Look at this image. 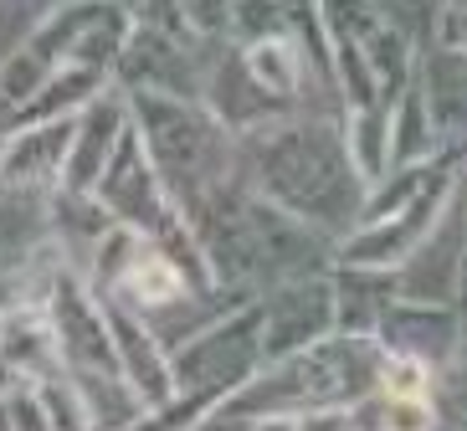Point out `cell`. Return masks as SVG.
Listing matches in <instances>:
<instances>
[{
    "label": "cell",
    "instance_id": "obj_1",
    "mask_svg": "<svg viewBox=\"0 0 467 431\" xmlns=\"http://www.w3.org/2000/svg\"><path fill=\"white\" fill-rule=\"evenodd\" d=\"M236 149H242V169H247L252 190L267 195L288 216L308 221L314 231H324L329 241H339L359 221L365 180L344 154L339 124L283 113L273 124L247 128Z\"/></svg>",
    "mask_w": 467,
    "mask_h": 431
},
{
    "label": "cell",
    "instance_id": "obj_2",
    "mask_svg": "<svg viewBox=\"0 0 467 431\" xmlns=\"http://www.w3.org/2000/svg\"><path fill=\"white\" fill-rule=\"evenodd\" d=\"M124 93H129V124L139 128V139H144V149H150L154 169H160V180L175 195L180 210L191 206L195 195H206L216 180L242 169L236 134L201 97L160 93V87H124Z\"/></svg>",
    "mask_w": 467,
    "mask_h": 431
},
{
    "label": "cell",
    "instance_id": "obj_3",
    "mask_svg": "<svg viewBox=\"0 0 467 431\" xmlns=\"http://www.w3.org/2000/svg\"><path fill=\"white\" fill-rule=\"evenodd\" d=\"M262 370V308L257 292L252 298H232L216 319L170 344V375H175V395L211 405L216 411L236 385H247Z\"/></svg>",
    "mask_w": 467,
    "mask_h": 431
},
{
    "label": "cell",
    "instance_id": "obj_4",
    "mask_svg": "<svg viewBox=\"0 0 467 431\" xmlns=\"http://www.w3.org/2000/svg\"><path fill=\"white\" fill-rule=\"evenodd\" d=\"M457 165H462V154H457L452 165H441L437 175H431V185H426L416 200H406V206L390 210V216L359 221L355 231H344V237L334 241V262L400 272V267L411 262V251L421 247V241L441 226V216L452 210L457 190H462V175H457Z\"/></svg>",
    "mask_w": 467,
    "mask_h": 431
},
{
    "label": "cell",
    "instance_id": "obj_5",
    "mask_svg": "<svg viewBox=\"0 0 467 431\" xmlns=\"http://www.w3.org/2000/svg\"><path fill=\"white\" fill-rule=\"evenodd\" d=\"M139 15L119 0H62L26 31V52L42 56L47 67H67V62H83V67H119L129 36H134Z\"/></svg>",
    "mask_w": 467,
    "mask_h": 431
},
{
    "label": "cell",
    "instance_id": "obj_6",
    "mask_svg": "<svg viewBox=\"0 0 467 431\" xmlns=\"http://www.w3.org/2000/svg\"><path fill=\"white\" fill-rule=\"evenodd\" d=\"M42 308H47V323H52V339H57V360H62L67 375H119L113 370V339H109L103 298L88 288L78 262H67L52 278Z\"/></svg>",
    "mask_w": 467,
    "mask_h": 431
},
{
    "label": "cell",
    "instance_id": "obj_7",
    "mask_svg": "<svg viewBox=\"0 0 467 431\" xmlns=\"http://www.w3.org/2000/svg\"><path fill=\"white\" fill-rule=\"evenodd\" d=\"M262 308V364L267 360H288L298 349L318 344L334 334V288H329V267L314 272H293L277 278L257 292Z\"/></svg>",
    "mask_w": 467,
    "mask_h": 431
},
{
    "label": "cell",
    "instance_id": "obj_8",
    "mask_svg": "<svg viewBox=\"0 0 467 431\" xmlns=\"http://www.w3.org/2000/svg\"><path fill=\"white\" fill-rule=\"evenodd\" d=\"M103 313H109L113 370H119V380L134 390V401L144 411L150 405H165L175 395V375H170V344L160 339L150 313L129 308L124 298H103Z\"/></svg>",
    "mask_w": 467,
    "mask_h": 431
},
{
    "label": "cell",
    "instance_id": "obj_9",
    "mask_svg": "<svg viewBox=\"0 0 467 431\" xmlns=\"http://www.w3.org/2000/svg\"><path fill=\"white\" fill-rule=\"evenodd\" d=\"M67 134L72 118H42V124L5 128L0 134V185H5V195L47 200L57 190L62 159H67Z\"/></svg>",
    "mask_w": 467,
    "mask_h": 431
},
{
    "label": "cell",
    "instance_id": "obj_10",
    "mask_svg": "<svg viewBox=\"0 0 467 431\" xmlns=\"http://www.w3.org/2000/svg\"><path fill=\"white\" fill-rule=\"evenodd\" d=\"M129 124V93L119 83L109 93H98L83 113H72V134H67V159H62V175H57V190L72 195H93L98 175L109 165L113 144Z\"/></svg>",
    "mask_w": 467,
    "mask_h": 431
},
{
    "label": "cell",
    "instance_id": "obj_11",
    "mask_svg": "<svg viewBox=\"0 0 467 431\" xmlns=\"http://www.w3.org/2000/svg\"><path fill=\"white\" fill-rule=\"evenodd\" d=\"M380 349L396 354H416L426 364H447L457 360V339H462V313L457 303H431V298H390V308L375 323Z\"/></svg>",
    "mask_w": 467,
    "mask_h": 431
},
{
    "label": "cell",
    "instance_id": "obj_12",
    "mask_svg": "<svg viewBox=\"0 0 467 431\" xmlns=\"http://www.w3.org/2000/svg\"><path fill=\"white\" fill-rule=\"evenodd\" d=\"M201 103L232 128L236 139H242L247 128H262V124H273V118H283V113H293V103L267 97L247 77V67H242V46L236 42H221V56L206 67V77H201Z\"/></svg>",
    "mask_w": 467,
    "mask_h": 431
},
{
    "label": "cell",
    "instance_id": "obj_13",
    "mask_svg": "<svg viewBox=\"0 0 467 431\" xmlns=\"http://www.w3.org/2000/svg\"><path fill=\"white\" fill-rule=\"evenodd\" d=\"M416 83L426 93L431 124H437L441 144L467 149V52L462 46H421L416 56Z\"/></svg>",
    "mask_w": 467,
    "mask_h": 431
},
{
    "label": "cell",
    "instance_id": "obj_14",
    "mask_svg": "<svg viewBox=\"0 0 467 431\" xmlns=\"http://www.w3.org/2000/svg\"><path fill=\"white\" fill-rule=\"evenodd\" d=\"M98 298H124L139 313H165V308H180V303H201V292L185 278V267H180L165 247H154L150 237L139 241V251L129 257L119 288L98 292Z\"/></svg>",
    "mask_w": 467,
    "mask_h": 431
},
{
    "label": "cell",
    "instance_id": "obj_15",
    "mask_svg": "<svg viewBox=\"0 0 467 431\" xmlns=\"http://www.w3.org/2000/svg\"><path fill=\"white\" fill-rule=\"evenodd\" d=\"M0 360H5V370L16 375V385L62 370L52 323H47L42 303H5L0 308Z\"/></svg>",
    "mask_w": 467,
    "mask_h": 431
},
{
    "label": "cell",
    "instance_id": "obj_16",
    "mask_svg": "<svg viewBox=\"0 0 467 431\" xmlns=\"http://www.w3.org/2000/svg\"><path fill=\"white\" fill-rule=\"evenodd\" d=\"M329 288H334V334H375V323L400 292V282L396 272H380V267L329 262Z\"/></svg>",
    "mask_w": 467,
    "mask_h": 431
},
{
    "label": "cell",
    "instance_id": "obj_17",
    "mask_svg": "<svg viewBox=\"0 0 467 431\" xmlns=\"http://www.w3.org/2000/svg\"><path fill=\"white\" fill-rule=\"evenodd\" d=\"M113 87V72L109 67H83V62H67V67H52L42 77V87L21 103V108L5 118V128H21V124H42V118H72L83 113L98 93ZM0 128V134H5Z\"/></svg>",
    "mask_w": 467,
    "mask_h": 431
},
{
    "label": "cell",
    "instance_id": "obj_18",
    "mask_svg": "<svg viewBox=\"0 0 467 431\" xmlns=\"http://www.w3.org/2000/svg\"><path fill=\"white\" fill-rule=\"evenodd\" d=\"M242 46V67L247 77L277 103H298L303 83H308V56H303L298 36L293 31H273V36H257V42H236Z\"/></svg>",
    "mask_w": 467,
    "mask_h": 431
},
{
    "label": "cell",
    "instance_id": "obj_19",
    "mask_svg": "<svg viewBox=\"0 0 467 431\" xmlns=\"http://www.w3.org/2000/svg\"><path fill=\"white\" fill-rule=\"evenodd\" d=\"M385 134H390V165H416V159H431V154L447 149L416 77L385 103Z\"/></svg>",
    "mask_w": 467,
    "mask_h": 431
},
{
    "label": "cell",
    "instance_id": "obj_20",
    "mask_svg": "<svg viewBox=\"0 0 467 431\" xmlns=\"http://www.w3.org/2000/svg\"><path fill=\"white\" fill-rule=\"evenodd\" d=\"M339 139H344V154H349L355 175L365 180V190H370V185L380 180L385 169H390V134H385V103H375V108H344Z\"/></svg>",
    "mask_w": 467,
    "mask_h": 431
},
{
    "label": "cell",
    "instance_id": "obj_21",
    "mask_svg": "<svg viewBox=\"0 0 467 431\" xmlns=\"http://www.w3.org/2000/svg\"><path fill=\"white\" fill-rule=\"evenodd\" d=\"M31 395H36V405H42V416L52 431H98L93 411H88V395L83 385H78V375H67V370H52V375L42 380H26Z\"/></svg>",
    "mask_w": 467,
    "mask_h": 431
},
{
    "label": "cell",
    "instance_id": "obj_22",
    "mask_svg": "<svg viewBox=\"0 0 467 431\" xmlns=\"http://www.w3.org/2000/svg\"><path fill=\"white\" fill-rule=\"evenodd\" d=\"M380 11L385 26H396L400 36H411L416 46H431L437 42V21L447 11V0H370Z\"/></svg>",
    "mask_w": 467,
    "mask_h": 431
},
{
    "label": "cell",
    "instance_id": "obj_23",
    "mask_svg": "<svg viewBox=\"0 0 467 431\" xmlns=\"http://www.w3.org/2000/svg\"><path fill=\"white\" fill-rule=\"evenodd\" d=\"M431 380H437V364L416 360V354L380 349V370H375V390L380 395H431Z\"/></svg>",
    "mask_w": 467,
    "mask_h": 431
},
{
    "label": "cell",
    "instance_id": "obj_24",
    "mask_svg": "<svg viewBox=\"0 0 467 431\" xmlns=\"http://www.w3.org/2000/svg\"><path fill=\"white\" fill-rule=\"evenodd\" d=\"M431 411H437V431H467V360L437 364Z\"/></svg>",
    "mask_w": 467,
    "mask_h": 431
},
{
    "label": "cell",
    "instance_id": "obj_25",
    "mask_svg": "<svg viewBox=\"0 0 467 431\" xmlns=\"http://www.w3.org/2000/svg\"><path fill=\"white\" fill-rule=\"evenodd\" d=\"M180 21L195 46L232 42V0H180Z\"/></svg>",
    "mask_w": 467,
    "mask_h": 431
},
{
    "label": "cell",
    "instance_id": "obj_26",
    "mask_svg": "<svg viewBox=\"0 0 467 431\" xmlns=\"http://www.w3.org/2000/svg\"><path fill=\"white\" fill-rule=\"evenodd\" d=\"M273 31H288L283 0H232V42H257Z\"/></svg>",
    "mask_w": 467,
    "mask_h": 431
},
{
    "label": "cell",
    "instance_id": "obj_27",
    "mask_svg": "<svg viewBox=\"0 0 467 431\" xmlns=\"http://www.w3.org/2000/svg\"><path fill=\"white\" fill-rule=\"evenodd\" d=\"M293 431H355V411L349 405H308L293 416Z\"/></svg>",
    "mask_w": 467,
    "mask_h": 431
},
{
    "label": "cell",
    "instance_id": "obj_28",
    "mask_svg": "<svg viewBox=\"0 0 467 431\" xmlns=\"http://www.w3.org/2000/svg\"><path fill=\"white\" fill-rule=\"evenodd\" d=\"M437 42L467 52V0H447V11H441V21H437Z\"/></svg>",
    "mask_w": 467,
    "mask_h": 431
},
{
    "label": "cell",
    "instance_id": "obj_29",
    "mask_svg": "<svg viewBox=\"0 0 467 431\" xmlns=\"http://www.w3.org/2000/svg\"><path fill=\"white\" fill-rule=\"evenodd\" d=\"M457 313H467V210H462V251H457V292H452Z\"/></svg>",
    "mask_w": 467,
    "mask_h": 431
},
{
    "label": "cell",
    "instance_id": "obj_30",
    "mask_svg": "<svg viewBox=\"0 0 467 431\" xmlns=\"http://www.w3.org/2000/svg\"><path fill=\"white\" fill-rule=\"evenodd\" d=\"M247 431H293V416H267V421H252Z\"/></svg>",
    "mask_w": 467,
    "mask_h": 431
},
{
    "label": "cell",
    "instance_id": "obj_31",
    "mask_svg": "<svg viewBox=\"0 0 467 431\" xmlns=\"http://www.w3.org/2000/svg\"><path fill=\"white\" fill-rule=\"evenodd\" d=\"M16 385V375H11V370H5V360H0V395H5V390H11Z\"/></svg>",
    "mask_w": 467,
    "mask_h": 431
},
{
    "label": "cell",
    "instance_id": "obj_32",
    "mask_svg": "<svg viewBox=\"0 0 467 431\" xmlns=\"http://www.w3.org/2000/svg\"><path fill=\"white\" fill-rule=\"evenodd\" d=\"M457 360H467V313H462V339H457Z\"/></svg>",
    "mask_w": 467,
    "mask_h": 431
},
{
    "label": "cell",
    "instance_id": "obj_33",
    "mask_svg": "<svg viewBox=\"0 0 467 431\" xmlns=\"http://www.w3.org/2000/svg\"><path fill=\"white\" fill-rule=\"evenodd\" d=\"M0 431H16V426H11V416H5V401H0Z\"/></svg>",
    "mask_w": 467,
    "mask_h": 431
},
{
    "label": "cell",
    "instance_id": "obj_34",
    "mask_svg": "<svg viewBox=\"0 0 467 431\" xmlns=\"http://www.w3.org/2000/svg\"><path fill=\"white\" fill-rule=\"evenodd\" d=\"M457 175H462V190H467V149H462V165H457Z\"/></svg>",
    "mask_w": 467,
    "mask_h": 431
},
{
    "label": "cell",
    "instance_id": "obj_35",
    "mask_svg": "<svg viewBox=\"0 0 467 431\" xmlns=\"http://www.w3.org/2000/svg\"><path fill=\"white\" fill-rule=\"evenodd\" d=\"M119 5H129V11H139V0H119Z\"/></svg>",
    "mask_w": 467,
    "mask_h": 431
},
{
    "label": "cell",
    "instance_id": "obj_36",
    "mask_svg": "<svg viewBox=\"0 0 467 431\" xmlns=\"http://www.w3.org/2000/svg\"><path fill=\"white\" fill-rule=\"evenodd\" d=\"M0 200H5V185H0Z\"/></svg>",
    "mask_w": 467,
    "mask_h": 431
}]
</instances>
